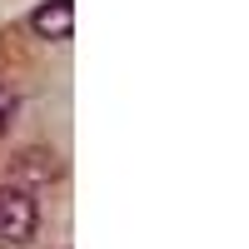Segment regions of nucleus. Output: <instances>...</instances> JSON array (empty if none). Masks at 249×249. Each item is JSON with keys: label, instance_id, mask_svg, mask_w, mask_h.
Wrapping results in <instances>:
<instances>
[{"label": "nucleus", "instance_id": "nucleus-1", "mask_svg": "<svg viewBox=\"0 0 249 249\" xmlns=\"http://www.w3.org/2000/svg\"><path fill=\"white\" fill-rule=\"evenodd\" d=\"M40 234V204L25 184L0 190V244H30Z\"/></svg>", "mask_w": 249, "mask_h": 249}, {"label": "nucleus", "instance_id": "nucleus-2", "mask_svg": "<svg viewBox=\"0 0 249 249\" xmlns=\"http://www.w3.org/2000/svg\"><path fill=\"white\" fill-rule=\"evenodd\" d=\"M30 30L40 40H65L75 30V0H45L30 10Z\"/></svg>", "mask_w": 249, "mask_h": 249}, {"label": "nucleus", "instance_id": "nucleus-3", "mask_svg": "<svg viewBox=\"0 0 249 249\" xmlns=\"http://www.w3.org/2000/svg\"><path fill=\"white\" fill-rule=\"evenodd\" d=\"M55 175L60 170L45 150H25V155L10 160V179H20V184H55Z\"/></svg>", "mask_w": 249, "mask_h": 249}, {"label": "nucleus", "instance_id": "nucleus-4", "mask_svg": "<svg viewBox=\"0 0 249 249\" xmlns=\"http://www.w3.org/2000/svg\"><path fill=\"white\" fill-rule=\"evenodd\" d=\"M15 105H20V100H15V90L5 85V80H0V135H5V124L15 120Z\"/></svg>", "mask_w": 249, "mask_h": 249}]
</instances>
